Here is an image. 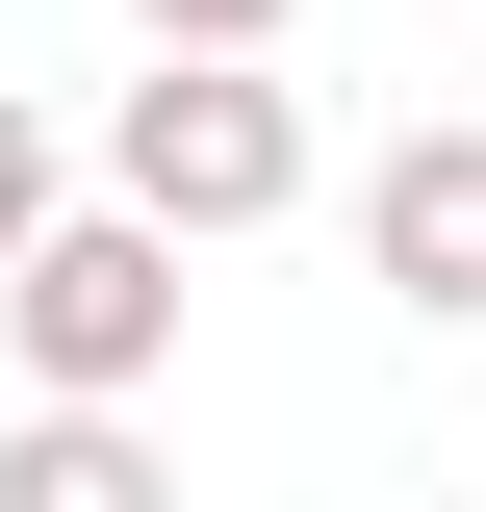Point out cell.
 Listing matches in <instances>:
<instances>
[{
    "mask_svg": "<svg viewBox=\"0 0 486 512\" xmlns=\"http://www.w3.org/2000/svg\"><path fill=\"white\" fill-rule=\"evenodd\" d=\"M103 205H154L180 256L282 231V205H307V77H282V52H154V77H103Z\"/></svg>",
    "mask_w": 486,
    "mask_h": 512,
    "instance_id": "obj_1",
    "label": "cell"
},
{
    "mask_svg": "<svg viewBox=\"0 0 486 512\" xmlns=\"http://www.w3.org/2000/svg\"><path fill=\"white\" fill-rule=\"evenodd\" d=\"M0 359L52 410H154L180 384V231L154 205H26L0 231Z\"/></svg>",
    "mask_w": 486,
    "mask_h": 512,
    "instance_id": "obj_2",
    "label": "cell"
},
{
    "mask_svg": "<svg viewBox=\"0 0 486 512\" xmlns=\"http://www.w3.org/2000/svg\"><path fill=\"white\" fill-rule=\"evenodd\" d=\"M359 256H384V308H410V333H486V128H384Z\"/></svg>",
    "mask_w": 486,
    "mask_h": 512,
    "instance_id": "obj_3",
    "label": "cell"
},
{
    "mask_svg": "<svg viewBox=\"0 0 486 512\" xmlns=\"http://www.w3.org/2000/svg\"><path fill=\"white\" fill-rule=\"evenodd\" d=\"M0 512H180V461H154V410H52V384H26Z\"/></svg>",
    "mask_w": 486,
    "mask_h": 512,
    "instance_id": "obj_4",
    "label": "cell"
},
{
    "mask_svg": "<svg viewBox=\"0 0 486 512\" xmlns=\"http://www.w3.org/2000/svg\"><path fill=\"white\" fill-rule=\"evenodd\" d=\"M128 26H154V52H282L307 0H128Z\"/></svg>",
    "mask_w": 486,
    "mask_h": 512,
    "instance_id": "obj_5",
    "label": "cell"
},
{
    "mask_svg": "<svg viewBox=\"0 0 486 512\" xmlns=\"http://www.w3.org/2000/svg\"><path fill=\"white\" fill-rule=\"evenodd\" d=\"M26 205H52V128H26V103H0V231H26Z\"/></svg>",
    "mask_w": 486,
    "mask_h": 512,
    "instance_id": "obj_6",
    "label": "cell"
}]
</instances>
